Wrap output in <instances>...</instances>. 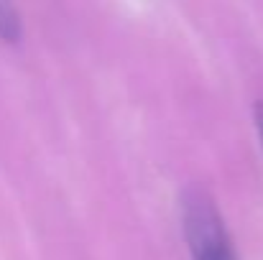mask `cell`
Segmentation results:
<instances>
[{
  "label": "cell",
  "mask_w": 263,
  "mask_h": 260,
  "mask_svg": "<svg viewBox=\"0 0 263 260\" xmlns=\"http://www.w3.org/2000/svg\"><path fill=\"white\" fill-rule=\"evenodd\" d=\"M179 212L192 260H238L215 202L202 189H186L181 194Z\"/></svg>",
  "instance_id": "1"
},
{
  "label": "cell",
  "mask_w": 263,
  "mask_h": 260,
  "mask_svg": "<svg viewBox=\"0 0 263 260\" xmlns=\"http://www.w3.org/2000/svg\"><path fill=\"white\" fill-rule=\"evenodd\" d=\"M0 38L15 44L21 38V15L15 0H0Z\"/></svg>",
  "instance_id": "2"
},
{
  "label": "cell",
  "mask_w": 263,
  "mask_h": 260,
  "mask_svg": "<svg viewBox=\"0 0 263 260\" xmlns=\"http://www.w3.org/2000/svg\"><path fill=\"white\" fill-rule=\"evenodd\" d=\"M253 115H256V130H258V138H261V146H263V102L256 105Z\"/></svg>",
  "instance_id": "3"
}]
</instances>
